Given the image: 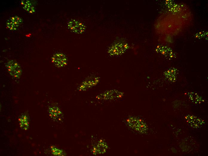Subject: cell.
<instances>
[{
	"instance_id": "1",
	"label": "cell",
	"mask_w": 208,
	"mask_h": 156,
	"mask_svg": "<svg viewBox=\"0 0 208 156\" xmlns=\"http://www.w3.org/2000/svg\"><path fill=\"white\" fill-rule=\"evenodd\" d=\"M6 69L13 78L19 79L22 75V70L19 64L14 60H10L5 64Z\"/></svg>"
},
{
	"instance_id": "2",
	"label": "cell",
	"mask_w": 208,
	"mask_h": 156,
	"mask_svg": "<svg viewBox=\"0 0 208 156\" xmlns=\"http://www.w3.org/2000/svg\"><path fill=\"white\" fill-rule=\"evenodd\" d=\"M127 124L132 129L140 133H143L146 130L144 123L138 118L132 117L129 118L127 121Z\"/></svg>"
},
{
	"instance_id": "3",
	"label": "cell",
	"mask_w": 208,
	"mask_h": 156,
	"mask_svg": "<svg viewBox=\"0 0 208 156\" xmlns=\"http://www.w3.org/2000/svg\"><path fill=\"white\" fill-rule=\"evenodd\" d=\"M48 113L50 118L54 122L60 123L63 121V115L60 109L56 106H48Z\"/></svg>"
},
{
	"instance_id": "4",
	"label": "cell",
	"mask_w": 208,
	"mask_h": 156,
	"mask_svg": "<svg viewBox=\"0 0 208 156\" xmlns=\"http://www.w3.org/2000/svg\"><path fill=\"white\" fill-rule=\"evenodd\" d=\"M67 26L69 30L74 33L80 34L85 30V27L83 23L79 21L71 20L67 22Z\"/></svg>"
},
{
	"instance_id": "5",
	"label": "cell",
	"mask_w": 208,
	"mask_h": 156,
	"mask_svg": "<svg viewBox=\"0 0 208 156\" xmlns=\"http://www.w3.org/2000/svg\"><path fill=\"white\" fill-rule=\"evenodd\" d=\"M23 21L22 19L17 15H13L10 17L7 20L6 27L11 31H15L19 27Z\"/></svg>"
},
{
	"instance_id": "6",
	"label": "cell",
	"mask_w": 208,
	"mask_h": 156,
	"mask_svg": "<svg viewBox=\"0 0 208 156\" xmlns=\"http://www.w3.org/2000/svg\"><path fill=\"white\" fill-rule=\"evenodd\" d=\"M52 62L56 67H62L65 66L67 63V58L63 54L57 53L55 54L52 58Z\"/></svg>"
},
{
	"instance_id": "7",
	"label": "cell",
	"mask_w": 208,
	"mask_h": 156,
	"mask_svg": "<svg viewBox=\"0 0 208 156\" xmlns=\"http://www.w3.org/2000/svg\"><path fill=\"white\" fill-rule=\"evenodd\" d=\"M19 122L20 128L22 129L26 130L29 127V118L25 114H23L19 118Z\"/></svg>"
},
{
	"instance_id": "8",
	"label": "cell",
	"mask_w": 208,
	"mask_h": 156,
	"mask_svg": "<svg viewBox=\"0 0 208 156\" xmlns=\"http://www.w3.org/2000/svg\"><path fill=\"white\" fill-rule=\"evenodd\" d=\"M24 6L23 8L25 10L30 14L34 13L36 11L35 7L32 4L30 1H23Z\"/></svg>"
},
{
	"instance_id": "9",
	"label": "cell",
	"mask_w": 208,
	"mask_h": 156,
	"mask_svg": "<svg viewBox=\"0 0 208 156\" xmlns=\"http://www.w3.org/2000/svg\"><path fill=\"white\" fill-rule=\"evenodd\" d=\"M52 153L55 155H62L63 154V152L62 151L55 147L52 148Z\"/></svg>"
}]
</instances>
